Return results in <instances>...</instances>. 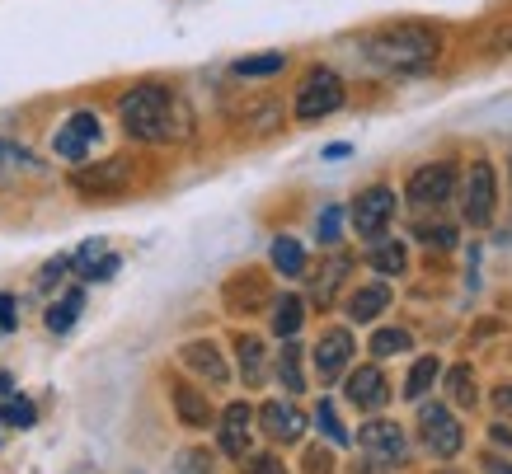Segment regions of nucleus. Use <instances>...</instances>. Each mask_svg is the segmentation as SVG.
Segmentation results:
<instances>
[{
    "label": "nucleus",
    "instance_id": "obj_1",
    "mask_svg": "<svg viewBox=\"0 0 512 474\" xmlns=\"http://www.w3.org/2000/svg\"><path fill=\"white\" fill-rule=\"evenodd\" d=\"M118 118H123V132L132 141H146V146H179V141L193 137V113L170 85L160 80H141L118 99Z\"/></svg>",
    "mask_w": 512,
    "mask_h": 474
},
{
    "label": "nucleus",
    "instance_id": "obj_2",
    "mask_svg": "<svg viewBox=\"0 0 512 474\" xmlns=\"http://www.w3.org/2000/svg\"><path fill=\"white\" fill-rule=\"evenodd\" d=\"M367 62L386 76H423L437 66V52H442V38L428 24H390V29H376L367 43Z\"/></svg>",
    "mask_w": 512,
    "mask_h": 474
},
{
    "label": "nucleus",
    "instance_id": "obj_3",
    "mask_svg": "<svg viewBox=\"0 0 512 474\" xmlns=\"http://www.w3.org/2000/svg\"><path fill=\"white\" fill-rule=\"evenodd\" d=\"M343 99H348V90H343L339 71L311 66V71L301 76V85H296V94H292V113H296V123H320V118H329V113H339Z\"/></svg>",
    "mask_w": 512,
    "mask_h": 474
},
{
    "label": "nucleus",
    "instance_id": "obj_4",
    "mask_svg": "<svg viewBox=\"0 0 512 474\" xmlns=\"http://www.w3.org/2000/svg\"><path fill=\"white\" fill-rule=\"evenodd\" d=\"M494 212H498V174L489 160H475L461 174V216H466V226L484 230L494 226Z\"/></svg>",
    "mask_w": 512,
    "mask_h": 474
},
{
    "label": "nucleus",
    "instance_id": "obj_5",
    "mask_svg": "<svg viewBox=\"0 0 512 474\" xmlns=\"http://www.w3.org/2000/svg\"><path fill=\"white\" fill-rule=\"evenodd\" d=\"M395 207H400L395 188L372 184V188H362V193L353 198L348 221H353V230L362 235V240H381V235L390 230V221H395Z\"/></svg>",
    "mask_w": 512,
    "mask_h": 474
},
{
    "label": "nucleus",
    "instance_id": "obj_6",
    "mask_svg": "<svg viewBox=\"0 0 512 474\" xmlns=\"http://www.w3.org/2000/svg\"><path fill=\"white\" fill-rule=\"evenodd\" d=\"M419 437L423 446L433 451L437 460H451L461 446H466V428H461V418L447 409V404H419Z\"/></svg>",
    "mask_w": 512,
    "mask_h": 474
},
{
    "label": "nucleus",
    "instance_id": "obj_7",
    "mask_svg": "<svg viewBox=\"0 0 512 474\" xmlns=\"http://www.w3.org/2000/svg\"><path fill=\"white\" fill-rule=\"evenodd\" d=\"M357 446H362V456L376 460V465H386V470H400L404 460H409V437H404V428L390 423V418L362 423V428H357Z\"/></svg>",
    "mask_w": 512,
    "mask_h": 474
},
{
    "label": "nucleus",
    "instance_id": "obj_8",
    "mask_svg": "<svg viewBox=\"0 0 512 474\" xmlns=\"http://www.w3.org/2000/svg\"><path fill=\"white\" fill-rule=\"evenodd\" d=\"M456 193V165L451 160H437V165H423L409 174V188H404V198L414 212H437L442 202H451Z\"/></svg>",
    "mask_w": 512,
    "mask_h": 474
},
{
    "label": "nucleus",
    "instance_id": "obj_9",
    "mask_svg": "<svg viewBox=\"0 0 512 474\" xmlns=\"http://www.w3.org/2000/svg\"><path fill=\"white\" fill-rule=\"evenodd\" d=\"M127 184H132V160H123V155H113V160H99V165L80 169V174H71V188H76L80 198H118V193H127Z\"/></svg>",
    "mask_w": 512,
    "mask_h": 474
},
{
    "label": "nucleus",
    "instance_id": "obj_10",
    "mask_svg": "<svg viewBox=\"0 0 512 474\" xmlns=\"http://www.w3.org/2000/svg\"><path fill=\"white\" fill-rule=\"evenodd\" d=\"M94 141H99V118H94L90 108H76V113H71V118L57 127L52 151L62 155V160H71V165H80V160L94 151Z\"/></svg>",
    "mask_w": 512,
    "mask_h": 474
},
{
    "label": "nucleus",
    "instance_id": "obj_11",
    "mask_svg": "<svg viewBox=\"0 0 512 474\" xmlns=\"http://www.w3.org/2000/svg\"><path fill=\"white\" fill-rule=\"evenodd\" d=\"M259 428H264V437H273V442L292 446L306 437V428H311V418L296 409L292 399H268L264 409H259Z\"/></svg>",
    "mask_w": 512,
    "mask_h": 474
},
{
    "label": "nucleus",
    "instance_id": "obj_12",
    "mask_svg": "<svg viewBox=\"0 0 512 474\" xmlns=\"http://www.w3.org/2000/svg\"><path fill=\"white\" fill-rule=\"evenodd\" d=\"M348 404L353 409H362V413H381L390 404V385H386V371L381 367H357V371H348Z\"/></svg>",
    "mask_w": 512,
    "mask_h": 474
},
{
    "label": "nucleus",
    "instance_id": "obj_13",
    "mask_svg": "<svg viewBox=\"0 0 512 474\" xmlns=\"http://www.w3.org/2000/svg\"><path fill=\"white\" fill-rule=\"evenodd\" d=\"M315 376L320 381H339L343 371H348V362H353V334L348 329H329V334H320V343H315Z\"/></svg>",
    "mask_w": 512,
    "mask_h": 474
},
{
    "label": "nucleus",
    "instance_id": "obj_14",
    "mask_svg": "<svg viewBox=\"0 0 512 474\" xmlns=\"http://www.w3.org/2000/svg\"><path fill=\"white\" fill-rule=\"evenodd\" d=\"M179 362H184L188 371H198L207 385H226V381H231V367H226L221 348H217V343H207V338L184 343V348H179Z\"/></svg>",
    "mask_w": 512,
    "mask_h": 474
},
{
    "label": "nucleus",
    "instance_id": "obj_15",
    "mask_svg": "<svg viewBox=\"0 0 512 474\" xmlns=\"http://www.w3.org/2000/svg\"><path fill=\"white\" fill-rule=\"evenodd\" d=\"M249 423H254V409H249V404H231V409L221 413V423H217L221 456H231V460L249 456Z\"/></svg>",
    "mask_w": 512,
    "mask_h": 474
},
{
    "label": "nucleus",
    "instance_id": "obj_16",
    "mask_svg": "<svg viewBox=\"0 0 512 474\" xmlns=\"http://www.w3.org/2000/svg\"><path fill=\"white\" fill-rule=\"evenodd\" d=\"M348 268H353V259H348V254H329V259L320 263V273L311 277V301H315L320 310L334 306V296H339V287H343V277H348Z\"/></svg>",
    "mask_w": 512,
    "mask_h": 474
},
{
    "label": "nucleus",
    "instance_id": "obj_17",
    "mask_svg": "<svg viewBox=\"0 0 512 474\" xmlns=\"http://www.w3.org/2000/svg\"><path fill=\"white\" fill-rule=\"evenodd\" d=\"M268 301L264 291V273H254V268H245V273H235L231 282H226V306L235 310V315H249V310H259Z\"/></svg>",
    "mask_w": 512,
    "mask_h": 474
},
{
    "label": "nucleus",
    "instance_id": "obj_18",
    "mask_svg": "<svg viewBox=\"0 0 512 474\" xmlns=\"http://www.w3.org/2000/svg\"><path fill=\"white\" fill-rule=\"evenodd\" d=\"M235 357H240V381L249 390H259L268 381V352L254 334H235Z\"/></svg>",
    "mask_w": 512,
    "mask_h": 474
},
{
    "label": "nucleus",
    "instance_id": "obj_19",
    "mask_svg": "<svg viewBox=\"0 0 512 474\" xmlns=\"http://www.w3.org/2000/svg\"><path fill=\"white\" fill-rule=\"evenodd\" d=\"M386 306H390V287H386V282H367V287H357L353 296H348V320H353V324H372Z\"/></svg>",
    "mask_w": 512,
    "mask_h": 474
},
{
    "label": "nucleus",
    "instance_id": "obj_20",
    "mask_svg": "<svg viewBox=\"0 0 512 474\" xmlns=\"http://www.w3.org/2000/svg\"><path fill=\"white\" fill-rule=\"evenodd\" d=\"M170 395H174V413H179V423H184V428H212V418H217V413H212V404H207L198 390H188V385L174 381Z\"/></svg>",
    "mask_w": 512,
    "mask_h": 474
},
{
    "label": "nucleus",
    "instance_id": "obj_21",
    "mask_svg": "<svg viewBox=\"0 0 512 474\" xmlns=\"http://www.w3.org/2000/svg\"><path fill=\"white\" fill-rule=\"evenodd\" d=\"M273 334L278 338H296L301 334V324H306V301H301V296H292V291H287V296H278V301H273Z\"/></svg>",
    "mask_w": 512,
    "mask_h": 474
},
{
    "label": "nucleus",
    "instance_id": "obj_22",
    "mask_svg": "<svg viewBox=\"0 0 512 474\" xmlns=\"http://www.w3.org/2000/svg\"><path fill=\"white\" fill-rule=\"evenodd\" d=\"M437 381H442V357H419V362L409 367V376H404V399H414V404H419Z\"/></svg>",
    "mask_w": 512,
    "mask_h": 474
},
{
    "label": "nucleus",
    "instance_id": "obj_23",
    "mask_svg": "<svg viewBox=\"0 0 512 474\" xmlns=\"http://www.w3.org/2000/svg\"><path fill=\"white\" fill-rule=\"evenodd\" d=\"M367 263H372L381 277H400L404 273V263H409V249L400 245V240H372V254H367Z\"/></svg>",
    "mask_w": 512,
    "mask_h": 474
},
{
    "label": "nucleus",
    "instance_id": "obj_24",
    "mask_svg": "<svg viewBox=\"0 0 512 474\" xmlns=\"http://www.w3.org/2000/svg\"><path fill=\"white\" fill-rule=\"evenodd\" d=\"M80 310H85V287H71L57 306L47 310V329H52V334H71L80 320Z\"/></svg>",
    "mask_w": 512,
    "mask_h": 474
},
{
    "label": "nucleus",
    "instance_id": "obj_25",
    "mask_svg": "<svg viewBox=\"0 0 512 474\" xmlns=\"http://www.w3.org/2000/svg\"><path fill=\"white\" fill-rule=\"evenodd\" d=\"M268 259H273V268H278L282 277H301V273H306V249L296 245L292 235H278V240H273V249H268Z\"/></svg>",
    "mask_w": 512,
    "mask_h": 474
},
{
    "label": "nucleus",
    "instance_id": "obj_26",
    "mask_svg": "<svg viewBox=\"0 0 512 474\" xmlns=\"http://www.w3.org/2000/svg\"><path fill=\"white\" fill-rule=\"evenodd\" d=\"M447 395L456 409H475V404H480V385H475V371H470L466 362L447 371Z\"/></svg>",
    "mask_w": 512,
    "mask_h": 474
},
{
    "label": "nucleus",
    "instance_id": "obj_27",
    "mask_svg": "<svg viewBox=\"0 0 512 474\" xmlns=\"http://www.w3.org/2000/svg\"><path fill=\"white\" fill-rule=\"evenodd\" d=\"M282 66H287V57H282V52H254V57H240V62H235V76H245V80L278 76Z\"/></svg>",
    "mask_w": 512,
    "mask_h": 474
},
{
    "label": "nucleus",
    "instance_id": "obj_28",
    "mask_svg": "<svg viewBox=\"0 0 512 474\" xmlns=\"http://www.w3.org/2000/svg\"><path fill=\"white\" fill-rule=\"evenodd\" d=\"M278 381L287 385V395H301L306 390V371H301V352L292 348V338H287V348L278 357Z\"/></svg>",
    "mask_w": 512,
    "mask_h": 474
},
{
    "label": "nucleus",
    "instance_id": "obj_29",
    "mask_svg": "<svg viewBox=\"0 0 512 474\" xmlns=\"http://www.w3.org/2000/svg\"><path fill=\"white\" fill-rule=\"evenodd\" d=\"M0 423H5V428H33V423H38L33 399H24V395H15V390H10V399L0 404Z\"/></svg>",
    "mask_w": 512,
    "mask_h": 474
},
{
    "label": "nucleus",
    "instance_id": "obj_30",
    "mask_svg": "<svg viewBox=\"0 0 512 474\" xmlns=\"http://www.w3.org/2000/svg\"><path fill=\"white\" fill-rule=\"evenodd\" d=\"M414 348V334L409 329H376L372 334V357H395V352H409Z\"/></svg>",
    "mask_w": 512,
    "mask_h": 474
},
{
    "label": "nucleus",
    "instance_id": "obj_31",
    "mask_svg": "<svg viewBox=\"0 0 512 474\" xmlns=\"http://www.w3.org/2000/svg\"><path fill=\"white\" fill-rule=\"evenodd\" d=\"M315 423H320V432H325L334 446H348V442H353V437H348V428L339 423V413H334V404H329V399H320V404H315Z\"/></svg>",
    "mask_w": 512,
    "mask_h": 474
},
{
    "label": "nucleus",
    "instance_id": "obj_32",
    "mask_svg": "<svg viewBox=\"0 0 512 474\" xmlns=\"http://www.w3.org/2000/svg\"><path fill=\"white\" fill-rule=\"evenodd\" d=\"M174 470L179 474H217V460H212V451H202V446H188V451H179Z\"/></svg>",
    "mask_w": 512,
    "mask_h": 474
},
{
    "label": "nucleus",
    "instance_id": "obj_33",
    "mask_svg": "<svg viewBox=\"0 0 512 474\" xmlns=\"http://www.w3.org/2000/svg\"><path fill=\"white\" fill-rule=\"evenodd\" d=\"M419 240L433 249H456V226L451 221H419Z\"/></svg>",
    "mask_w": 512,
    "mask_h": 474
},
{
    "label": "nucleus",
    "instance_id": "obj_34",
    "mask_svg": "<svg viewBox=\"0 0 512 474\" xmlns=\"http://www.w3.org/2000/svg\"><path fill=\"white\" fill-rule=\"evenodd\" d=\"M315 235H320V245H339V235H343V207H325V216L315 221Z\"/></svg>",
    "mask_w": 512,
    "mask_h": 474
},
{
    "label": "nucleus",
    "instance_id": "obj_35",
    "mask_svg": "<svg viewBox=\"0 0 512 474\" xmlns=\"http://www.w3.org/2000/svg\"><path fill=\"white\" fill-rule=\"evenodd\" d=\"M240 470H245V474H287V465H282L278 456L259 451V456H245V460H240Z\"/></svg>",
    "mask_w": 512,
    "mask_h": 474
},
{
    "label": "nucleus",
    "instance_id": "obj_36",
    "mask_svg": "<svg viewBox=\"0 0 512 474\" xmlns=\"http://www.w3.org/2000/svg\"><path fill=\"white\" fill-rule=\"evenodd\" d=\"M104 254H109V245H104V240H85V245L71 254V268H80V273H85V268H90V263H99Z\"/></svg>",
    "mask_w": 512,
    "mask_h": 474
},
{
    "label": "nucleus",
    "instance_id": "obj_37",
    "mask_svg": "<svg viewBox=\"0 0 512 474\" xmlns=\"http://www.w3.org/2000/svg\"><path fill=\"white\" fill-rule=\"evenodd\" d=\"M113 273H118V254H104V259L90 263V268H85L80 277H85V282H109Z\"/></svg>",
    "mask_w": 512,
    "mask_h": 474
},
{
    "label": "nucleus",
    "instance_id": "obj_38",
    "mask_svg": "<svg viewBox=\"0 0 512 474\" xmlns=\"http://www.w3.org/2000/svg\"><path fill=\"white\" fill-rule=\"evenodd\" d=\"M66 268H71V259H52V263H43V273H38V291H52V282H62Z\"/></svg>",
    "mask_w": 512,
    "mask_h": 474
},
{
    "label": "nucleus",
    "instance_id": "obj_39",
    "mask_svg": "<svg viewBox=\"0 0 512 474\" xmlns=\"http://www.w3.org/2000/svg\"><path fill=\"white\" fill-rule=\"evenodd\" d=\"M306 470H311V474H329V451H315V446H311V451H306Z\"/></svg>",
    "mask_w": 512,
    "mask_h": 474
},
{
    "label": "nucleus",
    "instance_id": "obj_40",
    "mask_svg": "<svg viewBox=\"0 0 512 474\" xmlns=\"http://www.w3.org/2000/svg\"><path fill=\"white\" fill-rule=\"evenodd\" d=\"M10 329H15V301L0 296V334H10Z\"/></svg>",
    "mask_w": 512,
    "mask_h": 474
},
{
    "label": "nucleus",
    "instance_id": "obj_41",
    "mask_svg": "<svg viewBox=\"0 0 512 474\" xmlns=\"http://www.w3.org/2000/svg\"><path fill=\"white\" fill-rule=\"evenodd\" d=\"M494 409L503 413V418H512V385H498L494 390Z\"/></svg>",
    "mask_w": 512,
    "mask_h": 474
},
{
    "label": "nucleus",
    "instance_id": "obj_42",
    "mask_svg": "<svg viewBox=\"0 0 512 474\" xmlns=\"http://www.w3.org/2000/svg\"><path fill=\"white\" fill-rule=\"evenodd\" d=\"M489 437H494V446L512 451V428H508V423H494V428H489Z\"/></svg>",
    "mask_w": 512,
    "mask_h": 474
},
{
    "label": "nucleus",
    "instance_id": "obj_43",
    "mask_svg": "<svg viewBox=\"0 0 512 474\" xmlns=\"http://www.w3.org/2000/svg\"><path fill=\"white\" fill-rule=\"evenodd\" d=\"M348 474H386V465H376V460H367V456H362V460H357V465H353V470H348Z\"/></svg>",
    "mask_w": 512,
    "mask_h": 474
},
{
    "label": "nucleus",
    "instance_id": "obj_44",
    "mask_svg": "<svg viewBox=\"0 0 512 474\" xmlns=\"http://www.w3.org/2000/svg\"><path fill=\"white\" fill-rule=\"evenodd\" d=\"M10 390H15V376H10V371H0V395H10Z\"/></svg>",
    "mask_w": 512,
    "mask_h": 474
},
{
    "label": "nucleus",
    "instance_id": "obj_45",
    "mask_svg": "<svg viewBox=\"0 0 512 474\" xmlns=\"http://www.w3.org/2000/svg\"><path fill=\"white\" fill-rule=\"evenodd\" d=\"M437 474H466V470H437Z\"/></svg>",
    "mask_w": 512,
    "mask_h": 474
},
{
    "label": "nucleus",
    "instance_id": "obj_46",
    "mask_svg": "<svg viewBox=\"0 0 512 474\" xmlns=\"http://www.w3.org/2000/svg\"><path fill=\"white\" fill-rule=\"evenodd\" d=\"M508 169H512V165H508Z\"/></svg>",
    "mask_w": 512,
    "mask_h": 474
}]
</instances>
